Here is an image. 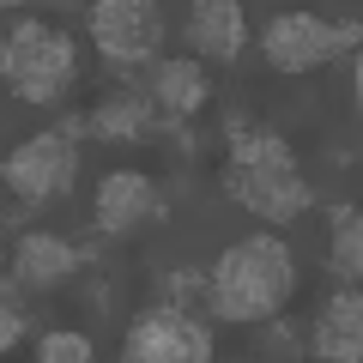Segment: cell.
Listing matches in <instances>:
<instances>
[{
	"mask_svg": "<svg viewBox=\"0 0 363 363\" xmlns=\"http://www.w3.org/2000/svg\"><path fill=\"white\" fill-rule=\"evenodd\" d=\"M309 351L327 357V363H357L363 357V297H357V291H339V297L321 309Z\"/></svg>",
	"mask_w": 363,
	"mask_h": 363,
	"instance_id": "30bf717a",
	"label": "cell"
},
{
	"mask_svg": "<svg viewBox=\"0 0 363 363\" xmlns=\"http://www.w3.org/2000/svg\"><path fill=\"white\" fill-rule=\"evenodd\" d=\"M0 6H13V0H0Z\"/></svg>",
	"mask_w": 363,
	"mask_h": 363,
	"instance_id": "e0dca14e",
	"label": "cell"
},
{
	"mask_svg": "<svg viewBox=\"0 0 363 363\" xmlns=\"http://www.w3.org/2000/svg\"><path fill=\"white\" fill-rule=\"evenodd\" d=\"M0 73H6V85L25 104H55L73 85V43H67V30L43 25V18H25L0 43Z\"/></svg>",
	"mask_w": 363,
	"mask_h": 363,
	"instance_id": "3957f363",
	"label": "cell"
},
{
	"mask_svg": "<svg viewBox=\"0 0 363 363\" xmlns=\"http://www.w3.org/2000/svg\"><path fill=\"white\" fill-rule=\"evenodd\" d=\"M145 116H152L145 97H116V104H104L91 121H97V133H109V140H133V133H145Z\"/></svg>",
	"mask_w": 363,
	"mask_h": 363,
	"instance_id": "5bb4252c",
	"label": "cell"
},
{
	"mask_svg": "<svg viewBox=\"0 0 363 363\" xmlns=\"http://www.w3.org/2000/svg\"><path fill=\"white\" fill-rule=\"evenodd\" d=\"M291 291H297V260H291V248L279 236H242L212 260V309H218V321H236V327L272 321L291 303Z\"/></svg>",
	"mask_w": 363,
	"mask_h": 363,
	"instance_id": "6da1fadb",
	"label": "cell"
},
{
	"mask_svg": "<svg viewBox=\"0 0 363 363\" xmlns=\"http://www.w3.org/2000/svg\"><path fill=\"white\" fill-rule=\"evenodd\" d=\"M152 212V182L140 169H116V176L97 182V200H91V218L104 236H128L133 224Z\"/></svg>",
	"mask_w": 363,
	"mask_h": 363,
	"instance_id": "9c48e42d",
	"label": "cell"
},
{
	"mask_svg": "<svg viewBox=\"0 0 363 363\" xmlns=\"http://www.w3.org/2000/svg\"><path fill=\"white\" fill-rule=\"evenodd\" d=\"M79 272V248L67 242V236H49V230H25L13 242V279L30 291H49L61 285V279H73Z\"/></svg>",
	"mask_w": 363,
	"mask_h": 363,
	"instance_id": "ba28073f",
	"label": "cell"
},
{
	"mask_svg": "<svg viewBox=\"0 0 363 363\" xmlns=\"http://www.w3.org/2000/svg\"><path fill=\"white\" fill-rule=\"evenodd\" d=\"M333 267L345 272V279L363 272V212L357 206H339L333 212Z\"/></svg>",
	"mask_w": 363,
	"mask_h": 363,
	"instance_id": "4fadbf2b",
	"label": "cell"
},
{
	"mask_svg": "<svg viewBox=\"0 0 363 363\" xmlns=\"http://www.w3.org/2000/svg\"><path fill=\"white\" fill-rule=\"evenodd\" d=\"M18 333H25V321H18V309H13V303L0 297V351L13 345V339H18Z\"/></svg>",
	"mask_w": 363,
	"mask_h": 363,
	"instance_id": "2e32d148",
	"label": "cell"
},
{
	"mask_svg": "<svg viewBox=\"0 0 363 363\" xmlns=\"http://www.w3.org/2000/svg\"><path fill=\"white\" fill-rule=\"evenodd\" d=\"M224 188L267 224H291L303 206H309V182H303L297 157H291L285 140H272V133L236 140L230 169H224Z\"/></svg>",
	"mask_w": 363,
	"mask_h": 363,
	"instance_id": "7a4b0ae2",
	"label": "cell"
},
{
	"mask_svg": "<svg viewBox=\"0 0 363 363\" xmlns=\"http://www.w3.org/2000/svg\"><path fill=\"white\" fill-rule=\"evenodd\" d=\"M345 43H357V25H327V18L315 13H279L267 25V37H260V49H267V61L279 67V73H309V67L333 61Z\"/></svg>",
	"mask_w": 363,
	"mask_h": 363,
	"instance_id": "5b68a950",
	"label": "cell"
},
{
	"mask_svg": "<svg viewBox=\"0 0 363 363\" xmlns=\"http://www.w3.org/2000/svg\"><path fill=\"white\" fill-rule=\"evenodd\" d=\"M152 97L169 109V116H200V109H206V97H212L206 67H200V61H164V67H157Z\"/></svg>",
	"mask_w": 363,
	"mask_h": 363,
	"instance_id": "7c38bea8",
	"label": "cell"
},
{
	"mask_svg": "<svg viewBox=\"0 0 363 363\" xmlns=\"http://www.w3.org/2000/svg\"><path fill=\"white\" fill-rule=\"evenodd\" d=\"M37 357L43 363H91V339L73 333V327H61V333H43L37 339Z\"/></svg>",
	"mask_w": 363,
	"mask_h": 363,
	"instance_id": "9a60e30c",
	"label": "cell"
},
{
	"mask_svg": "<svg viewBox=\"0 0 363 363\" xmlns=\"http://www.w3.org/2000/svg\"><path fill=\"white\" fill-rule=\"evenodd\" d=\"M91 37L116 67L152 61L157 43H164V18H157V0H97L91 6Z\"/></svg>",
	"mask_w": 363,
	"mask_h": 363,
	"instance_id": "8992f818",
	"label": "cell"
},
{
	"mask_svg": "<svg viewBox=\"0 0 363 363\" xmlns=\"http://www.w3.org/2000/svg\"><path fill=\"white\" fill-rule=\"evenodd\" d=\"M73 169H79V157H73V145H67V133H30V140H18L13 145V157H6V188H13L25 206H43V200H55L73 182Z\"/></svg>",
	"mask_w": 363,
	"mask_h": 363,
	"instance_id": "52a82bcc",
	"label": "cell"
},
{
	"mask_svg": "<svg viewBox=\"0 0 363 363\" xmlns=\"http://www.w3.org/2000/svg\"><path fill=\"white\" fill-rule=\"evenodd\" d=\"M248 37V18H242V0H194L188 13V43L212 61H230Z\"/></svg>",
	"mask_w": 363,
	"mask_h": 363,
	"instance_id": "8fae6325",
	"label": "cell"
},
{
	"mask_svg": "<svg viewBox=\"0 0 363 363\" xmlns=\"http://www.w3.org/2000/svg\"><path fill=\"white\" fill-rule=\"evenodd\" d=\"M121 357H133V363H206L212 333L182 309H145V315L128 321Z\"/></svg>",
	"mask_w": 363,
	"mask_h": 363,
	"instance_id": "277c9868",
	"label": "cell"
}]
</instances>
